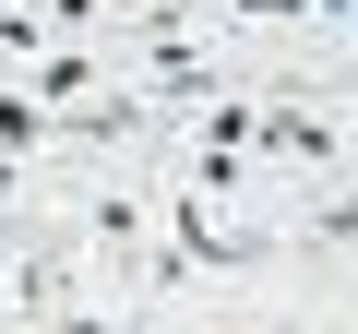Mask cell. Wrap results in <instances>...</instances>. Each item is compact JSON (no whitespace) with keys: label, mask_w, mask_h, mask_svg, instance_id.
<instances>
[{"label":"cell","mask_w":358,"mask_h":334,"mask_svg":"<svg viewBox=\"0 0 358 334\" xmlns=\"http://www.w3.org/2000/svg\"><path fill=\"white\" fill-rule=\"evenodd\" d=\"M251 155H275V167H334L346 131H334L322 108H263V119H251Z\"/></svg>","instance_id":"obj_1"},{"label":"cell","mask_w":358,"mask_h":334,"mask_svg":"<svg viewBox=\"0 0 358 334\" xmlns=\"http://www.w3.org/2000/svg\"><path fill=\"white\" fill-rule=\"evenodd\" d=\"M96 72H108V48H48V60H36V72H24V96H36V108H48V119H72V108H84V96H96Z\"/></svg>","instance_id":"obj_2"},{"label":"cell","mask_w":358,"mask_h":334,"mask_svg":"<svg viewBox=\"0 0 358 334\" xmlns=\"http://www.w3.org/2000/svg\"><path fill=\"white\" fill-rule=\"evenodd\" d=\"M0 298L13 310H72V251H24L13 275H0Z\"/></svg>","instance_id":"obj_3"},{"label":"cell","mask_w":358,"mask_h":334,"mask_svg":"<svg viewBox=\"0 0 358 334\" xmlns=\"http://www.w3.org/2000/svg\"><path fill=\"white\" fill-rule=\"evenodd\" d=\"M251 119H263V96H203L192 108V155H251Z\"/></svg>","instance_id":"obj_4"},{"label":"cell","mask_w":358,"mask_h":334,"mask_svg":"<svg viewBox=\"0 0 358 334\" xmlns=\"http://www.w3.org/2000/svg\"><path fill=\"white\" fill-rule=\"evenodd\" d=\"M84 239H96L108 263H143V203H131V191H96V215H84Z\"/></svg>","instance_id":"obj_5"},{"label":"cell","mask_w":358,"mask_h":334,"mask_svg":"<svg viewBox=\"0 0 358 334\" xmlns=\"http://www.w3.org/2000/svg\"><path fill=\"white\" fill-rule=\"evenodd\" d=\"M60 36H48V13H24V0H0V72H36Z\"/></svg>","instance_id":"obj_6"},{"label":"cell","mask_w":358,"mask_h":334,"mask_svg":"<svg viewBox=\"0 0 358 334\" xmlns=\"http://www.w3.org/2000/svg\"><path fill=\"white\" fill-rule=\"evenodd\" d=\"M0 143H60V119H48L24 84H0Z\"/></svg>","instance_id":"obj_7"},{"label":"cell","mask_w":358,"mask_h":334,"mask_svg":"<svg viewBox=\"0 0 358 334\" xmlns=\"http://www.w3.org/2000/svg\"><path fill=\"white\" fill-rule=\"evenodd\" d=\"M299 251H358V191H346V203H322V215L299 227Z\"/></svg>","instance_id":"obj_8"},{"label":"cell","mask_w":358,"mask_h":334,"mask_svg":"<svg viewBox=\"0 0 358 334\" xmlns=\"http://www.w3.org/2000/svg\"><path fill=\"white\" fill-rule=\"evenodd\" d=\"M239 13H263V24H310V13H334V0H239Z\"/></svg>","instance_id":"obj_9"},{"label":"cell","mask_w":358,"mask_h":334,"mask_svg":"<svg viewBox=\"0 0 358 334\" xmlns=\"http://www.w3.org/2000/svg\"><path fill=\"white\" fill-rule=\"evenodd\" d=\"M48 334H120L108 310H48Z\"/></svg>","instance_id":"obj_10"},{"label":"cell","mask_w":358,"mask_h":334,"mask_svg":"<svg viewBox=\"0 0 358 334\" xmlns=\"http://www.w3.org/2000/svg\"><path fill=\"white\" fill-rule=\"evenodd\" d=\"M13 263H24V239H13V227H0V275H13Z\"/></svg>","instance_id":"obj_11"},{"label":"cell","mask_w":358,"mask_h":334,"mask_svg":"<svg viewBox=\"0 0 358 334\" xmlns=\"http://www.w3.org/2000/svg\"><path fill=\"white\" fill-rule=\"evenodd\" d=\"M346 60H358V48H346Z\"/></svg>","instance_id":"obj_12"}]
</instances>
